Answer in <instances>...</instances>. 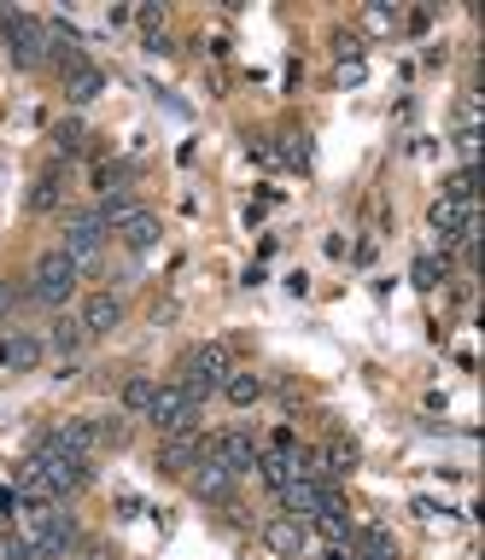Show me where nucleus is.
I'll return each mask as SVG.
<instances>
[{
	"label": "nucleus",
	"mask_w": 485,
	"mask_h": 560,
	"mask_svg": "<svg viewBox=\"0 0 485 560\" xmlns=\"http://www.w3.org/2000/svg\"><path fill=\"white\" fill-rule=\"evenodd\" d=\"M135 187V164L129 158H106V164H94V199H117V192Z\"/></svg>",
	"instance_id": "obj_22"
},
{
	"label": "nucleus",
	"mask_w": 485,
	"mask_h": 560,
	"mask_svg": "<svg viewBox=\"0 0 485 560\" xmlns=\"http://www.w3.org/2000/svg\"><path fill=\"white\" fill-rule=\"evenodd\" d=\"M264 549H269L275 560H299V555L310 549V525H304V520H287V514L264 520Z\"/></svg>",
	"instance_id": "obj_12"
},
{
	"label": "nucleus",
	"mask_w": 485,
	"mask_h": 560,
	"mask_svg": "<svg viewBox=\"0 0 485 560\" xmlns=\"http://www.w3.org/2000/svg\"><path fill=\"white\" fill-rule=\"evenodd\" d=\"M362 24L380 35V30H392V24H397V12H392V7H369V12H362Z\"/></svg>",
	"instance_id": "obj_32"
},
{
	"label": "nucleus",
	"mask_w": 485,
	"mask_h": 560,
	"mask_svg": "<svg viewBox=\"0 0 485 560\" xmlns=\"http://www.w3.org/2000/svg\"><path fill=\"white\" fill-rule=\"evenodd\" d=\"M427 228L439 234V257H444L450 245H457L467 228H474V205H457V199H444V192H439V199L427 205Z\"/></svg>",
	"instance_id": "obj_10"
},
{
	"label": "nucleus",
	"mask_w": 485,
	"mask_h": 560,
	"mask_svg": "<svg viewBox=\"0 0 485 560\" xmlns=\"http://www.w3.org/2000/svg\"><path fill=\"white\" fill-rule=\"evenodd\" d=\"M257 479H264L269 490H281V485H292V479H299V444H292V450H257Z\"/></svg>",
	"instance_id": "obj_16"
},
{
	"label": "nucleus",
	"mask_w": 485,
	"mask_h": 560,
	"mask_svg": "<svg viewBox=\"0 0 485 560\" xmlns=\"http://www.w3.org/2000/svg\"><path fill=\"white\" fill-rule=\"evenodd\" d=\"M199 409L205 402L187 392V385H159V397H152V409H147V427L159 432V438H170V432H194L199 427Z\"/></svg>",
	"instance_id": "obj_6"
},
{
	"label": "nucleus",
	"mask_w": 485,
	"mask_h": 560,
	"mask_svg": "<svg viewBox=\"0 0 485 560\" xmlns=\"http://www.w3.org/2000/svg\"><path fill=\"white\" fill-rule=\"evenodd\" d=\"M159 234H164V228H159V217H152V210L141 205V210H135V217L124 222V228H117V240H124L129 245V252L135 257H147L152 252V245H159Z\"/></svg>",
	"instance_id": "obj_21"
},
{
	"label": "nucleus",
	"mask_w": 485,
	"mask_h": 560,
	"mask_svg": "<svg viewBox=\"0 0 485 560\" xmlns=\"http://www.w3.org/2000/svg\"><path fill=\"white\" fill-rule=\"evenodd\" d=\"M129 432H135V427H129V415L94 420V444H100V450H124V444H129Z\"/></svg>",
	"instance_id": "obj_27"
},
{
	"label": "nucleus",
	"mask_w": 485,
	"mask_h": 560,
	"mask_svg": "<svg viewBox=\"0 0 485 560\" xmlns=\"http://www.w3.org/2000/svg\"><path fill=\"white\" fill-rule=\"evenodd\" d=\"M24 205H30V217H54V210H65V170H59V164H47L36 182H30Z\"/></svg>",
	"instance_id": "obj_15"
},
{
	"label": "nucleus",
	"mask_w": 485,
	"mask_h": 560,
	"mask_svg": "<svg viewBox=\"0 0 485 560\" xmlns=\"http://www.w3.org/2000/svg\"><path fill=\"white\" fill-rule=\"evenodd\" d=\"M362 82V65H339V88H357Z\"/></svg>",
	"instance_id": "obj_35"
},
{
	"label": "nucleus",
	"mask_w": 485,
	"mask_h": 560,
	"mask_svg": "<svg viewBox=\"0 0 485 560\" xmlns=\"http://www.w3.org/2000/svg\"><path fill=\"white\" fill-rule=\"evenodd\" d=\"M152 397H159V380H152V374H129L124 392H117L124 415H141V420H147V409H152Z\"/></svg>",
	"instance_id": "obj_25"
},
{
	"label": "nucleus",
	"mask_w": 485,
	"mask_h": 560,
	"mask_svg": "<svg viewBox=\"0 0 485 560\" xmlns=\"http://www.w3.org/2000/svg\"><path fill=\"white\" fill-rule=\"evenodd\" d=\"M409 287H422V292L444 287V257H432V252L415 257V262H409Z\"/></svg>",
	"instance_id": "obj_28"
},
{
	"label": "nucleus",
	"mask_w": 485,
	"mask_h": 560,
	"mask_svg": "<svg viewBox=\"0 0 485 560\" xmlns=\"http://www.w3.org/2000/svg\"><path fill=\"white\" fill-rule=\"evenodd\" d=\"M42 357H47V345L36 332H7L0 339V374H36Z\"/></svg>",
	"instance_id": "obj_13"
},
{
	"label": "nucleus",
	"mask_w": 485,
	"mask_h": 560,
	"mask_svg": "<svg viewBox=\"0 0 485 560\" xmlns=\"http://www.w3.org/2000/svg\"><path fill=\"white\" fill-rule=\"evenodd\" d=\"M357 467H362V450H357V438L334 432V438L322 444V472H327V485H334V479H351Z\"/></svg>",
	"instance_id": "obj_17"
},
{
	"label": "nucleus",
	"mask_w": 485,
	"mask_h": 560,
	"mask_svg": "<svg viewBox=\"0 0 485 560\" xmlns=\"http://www.w3.org/2000/svg\"><path fill=\"white\" fill-rule=\"evenodd\" d=\"M334 59H339V65H362V42L339 30V35H334Z\"/></svg>",
	"instance_id": "obj_30"
},
{
	"label": "nucleus",
	"mask_w": 485,
	"mask_h": 560,
	"mask_svg": "<svg viewBox=\"0 0 485 560\" xmlns=\"http://www.w3.org/2000/svg\"><path fill=\"white\" fill-rule=\"evenodd\" d=\"M287 147H275V158L281 164H292V170H310V135H281Z\"/></svg>",
	"instance_id": "obj_29"
},
{
	"label": "nucleus",
	"mask_w": 485,
	"mask_h": 560,
	"mask_svg": "<svg viewBox=\"0 0 485 560\" xmlns=\"http://www.w3.org/2000/svg\"><path fill=\"white\" fill-rule=\"evenodd\" d=\"M30 462H36V472H42V485H47V497H54V502L77 497V490L94 479V467L82 462V455H65L54 444H42V438H36V450H30Z\"/></svg>",
	"instance_id": "obj_3"
},
{
	"label": "nucleus",
	"mask_w": 485,
	"mask_h": 560,
	"mask_svg": "<svg viewBox=\"0 0 485 560\" xmlns=\"http://www.w3.org/2000/svg\"><path fill=\"white\" fill-rule=\"evenodd\" d=\"M59 82H65V105H77V112L106 94V70H100V65H77L71 77H59Z\"/></svg>",
	"instance_id": "obj_18"
},
{
	"label": "nucleus",
	"mask_w": 485,
	"mask_h": 560,
	"mask_svg": "<svg viewBox=\"0 0 485 560\" xmlns=\"http://www.w3.org/2000/svg\"><path fill=\"white\" fill-rule=\"evenodd\" d=\"M12 304H19V287H12V280H0V322L12 315Z\"/></svg>",
	"instance_id": "obj_33"
},
{
	"label": "nucleus",
	"mask_w": 485,
	"mask_h": 560,
	"mask_svg": "<svg viewBox=\"0 0 485 560\" xmlns=\"http://www.w3.org/2000/svg\"><path fill=\"white\" fill-rule=\"evenodd\" d=\"M217 397L234 402V409H252V402L264 397V374H252V368H234V374L217 385Z\"/></svg>",
	"instance_id": "obj_23"
},
{
	"label": "nucleus",
	"mask_w": 485,
	"mask_h": 560,
	"mask_svg": "<svg viewBox=\"0 0 485 560\" xmlns=\"http://www.w3.org/2000/svg\"><path fill=\"white\" fill-rule=\"evenodd\" d=\"M322 560H357V555H351V542H327Z\"/></svg>",
	"instance_id": "obj_36"
},
{
	"label": "nucleus",
	"mask_w": 485,
	"mask_h": 560,
	"mask_svg": "<svg viewBox=\"0 0 485 560\" xmlns=\"http://www.w3.org/2000/svg\"><path fill=\"white\" fill-rule=\"evenodd\" d=\"M42 345L54 350V357H77V350H82V327H77V315H54V332H47Z\"/></svg>",
	"instance_id": "obj_26"
},
{
	"label": "nucleus",
	"mask_w": 485,
	"mask_h": 560,
	"mask_svg": "<svg viewBox=\"0 0 485 560\" xmlns=\"http://www.w3.org/2000/svg\"><path fill=\"white\" fill-rule=\"evenodd\" d=\"M147 52H159V59H170V52H176V42H170V35L159 30V35H147Z\"/></svg>",
	"instance_id": "obj_34"
},
{
	"label": "nucleus",
	"mask_w": 485,
	"mask_h": 560,
	"mask_svg": "<svg viewBox=\"0 0 485 560\" xmlns=\"http://www.w3.org/2000/svg\"><path fill=\"white\" fill-rule=\"evenodd\" d=\"M89 140H94V135H89V122H82L77 112L54 122V152H59V158H82V152H89Z\"/></svg>",
	"instance_id": "obj_24"
},
{
	"label": "nucleus",
	"mask_w": 485,
	"mask_h": 560,
	"mask_svg": "<svg viewBox=\"0 0 485 560\" xmlns=\"http://www.w3.org/2000/svg\"><path fill=\"white\" fill-rule=\"evenodd\" d=\"M71 560H117L112 549H100V542H94V549H82V555H71Z\"/></svg>",
	"instance_id": "obj_37"
},
{
	"label": "nucleus",
	"mask_w": 485,
	"mask_h": 560,
	"mask_svg": "<svg viewBox=\"0 0 485 560\" xmlns=\"http://www.w3.org/2000/svg\"><path fill=\"white\" fill-rule=\"evenodd\" d=\"M42 444H54L65 455H82V462H94V420H54V427L42 432Z\"/></svg>",
	"instance_id": "obj_14"
},
{
	"label": "nucleus",
	"mask_w": 485,
	"mask_h": 560,
	"mask_svg": "<svg viewBox=\"0 0 485 560\" xmlns=\"http://www.w3.org/2000/svg\"><path fill=\"white\" fill-rule=\"evenodd\" d=\"M0 35H7V59L19 65V70H47V18H36V12H7Z\"/></svg>",
	"instance_id": "obj_4"
},
{
	"label": "nucleus",
	"mask_w": 485,
	"mask_h": 560,
	"mask_svg": "<svg viewBox=\"0 0 485 560\" xmlns=\"http://www.w3.org/2000/svg\"><path fill=\"white\" fill-rule=\"evenodd\" d=\"M106 222L94 217V205L89 210H71L65 217V240H59V252L77 262V269H100V257H106Z\"/></svg>",
	"instance_id": "obj_5"
},
{
	"label": "nucleus",
	"mask_w": 485,
	"mask_h": 560,
	"mask_svg": "<svg viewBox=\"0 0 485 560\" xmlns=\"http://www.w3.org/2000/svg\"><path fill=\"white\" fill-rule=\"evenodd\" d=\"M351 555L357 560H397V537L386 525H351Z\"/></svg>",
	"instance_id": "obj_19"
},
{
	"label": "nucleus",
	"mask_w": 485,
	"mask_h": 560,
	"mask_svg": "<svg viewBox=\"0 0 485 560\" xmlns=\"http://www.w3.org/2000/svg\"><path fill=\"white\" fill-rule=\"evenodd\" d=\"M124 298L117 292H89L82 298V310H77V327H82V339H106V332L124 327Z\"/></svg>",
	"instance_id": "obj_8"
},
{
	"label": "nucleus",
	"mask_w": 485,
	"mask_h": 560,
	"mask_svg": "<svg viewBox=\"0 0 485 560\" xmlns=\"http://www.w3.org/2000/svg\"><path fill=\"white\" fill-rule=\"evenodd\" d=\"M229 374H234V345H229V339H205V345H194V350L182 357V380H176V385H187V392L205 402Z\"/></svg>",
	"instance_id": "obj_2"
},
{
	"label": "nucleus",
	"mask_w": 485,
	"mask_h": 560,
	"mask_svg": "<svg viewBox=\"0 0 485 560\" xmlns=\"http://www.w3.org/2000/svg\"><path fill=\"white\" fill-rule=\"evenodd\" d=\"M234 485H240V479L217 462V455H199V462L187 467V490H194L199 502H217V508H222V502H234Z\"/></svg>",
	"instance_id": "obj_9"
},
{
	"label": "nucleus",
	"mask_w": 485,
	"mask_h": 560,
	"mask_svg": "<svg viewBox=\"0 0 485 560\" xmlns=\"http://www.w3.org/2000/svg\"><path fill=\"white\" fill-rule=\"evenodd\" d=\"M164 18H170L164 7H135V24H141V35H159V30H164Z\"/></svg>",
	"instance_id": "obj_31"
},
{
	"label": "nucleus",
	"mask_w": 485,
	"mask_h": 560,
	"mask_svg": "<svg viewBox=\"0 0 485 560\" xmlns=\"http://www.w3.org/2000/svg\"><path fill=\"white\" fill-rule=\"evenodd\" d=\"M77 280H82V269L54 245V252H42L36 262H30V287H24V292L36 298L42 310H65V304L77 298Z\"/></svg>",
	"instance_id": "obj_1"
},
{
	"label": "nucleus",
	"mask_w": 485,
	"mask_h": 560,
	"mask_svg": "<svg viewBox=\"0 0 485 560\" xmlns=\"http://www.w3.org/2000/svg\"><path fill=\"white\" fill-rule=\"evenodd\" d=\"M275 502H281L287 520H310V514H316V502H322V485L316 479H292V485L275 490Z\"/></svg>",
	"instance_id": "obj_20"
},
{
	"label": "nucleus",
	"mask_w": 485,
	"mask_h": 560,
	"mask_svg": "<svg viewBox=\"0 0 485 560\" xmlns=\"http://www.w3.org/2000/svg\"><path fill=\"white\" fill-rule=\"evenodd\" d=\"M205 455V432H170L159 438V472H170V479H187V467H194Z\"/></svg>",
	"instance_id": "obj_11"
},
{
	"label": "nucleus",
	"mask_w": 485,
	"mask_h": 560,
	"mask_svg": "<svg viewBox=\"0 0 485 560\" xmlns=\"http://www.w3.org/2000/svg\"><path fill=\"white\" fill-rule=\"evenodd\" d=\"M205 455H217L222 467L234 472V479H246V472L257 467V438L246 427H229V432H211L205 438Z\"/></svg>",
	"instance_id": "obj_7"
}]
</instances>
